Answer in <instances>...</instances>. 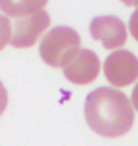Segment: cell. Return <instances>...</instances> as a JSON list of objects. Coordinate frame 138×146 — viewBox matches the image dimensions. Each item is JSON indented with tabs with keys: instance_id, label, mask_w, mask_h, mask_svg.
<instances>
[{
	"instance_id": "8",
	"label": "cell",
	"mask_w": 138,
	"mask_h": 146,
	"mask_svg": "<svg viewBox=\"0 0 138 146\" xmlns=\"http://www.w3.org/2000/svg\"><path fill=\"white\" fill-rule=\"evenodd\" d=\"M9 40H11V22L6 15H0V49H4Z\"/></svg>"
},
{
	"instance_id": "2",
	"label": "cell",
	"mask_w": 138,
	"mask_h": 146,
	"mask_svg": "<svg viewBox=\"0 0 138 146\" xmlns=\"http://www.w3.org/2000/svg\"><path fill=\"white\" fill-rule=\"evenodd\" d=\"M80 35L69 26H57L40 40V57L53 68H62L66 58L80 48Z\"/></svg>"
},
{
	"instance_id": "7",
	"label": "cell",
	"mask_w": 138,
	"mask_h": 146,
	"mask_svg": "<svg viewBox=\"0 0 138 146\" xmlns=\"http://www.w3.org/2000/svg\"><path fill=\"white\" fill-rule=\"evenodd\" d=\"M47 0H0V11L7 18H22L31 13L42 11Z\"/></svg>"
},
{
	"instance_id": "9",
	"label": "cell",
	"mask_w": 138,
	"mask_h": 146,
	"mask_svg": "<svg viewBox=\"0 0 138 146\" xmlns=\"http://www.w3.org/2000/svg\"><path fill=\"white\" fill-rule=\"evenodd\" d=\"M129 31H131V35L138 40V7H136V11L133 13L131 18H129Z\"/></svg>"
},
{
	"instance_id": "6",
	"label": "cell",
	"mask_w": 138,
	"mask_h": 146,
	"mask_svg": "<svg viewBox=\"0 0 138 146\" xmlns=\"http://www.w3.org/2000/svg\"><path fill=\"white\" fill-rule=\"evenodd\" d=\"M89 33L95 40H100V44L107 49H116L127 40L126 24L114 15H102L93 18L89 24Z\"/></svg>"
},
{
	"instance_id": "3",
	"label": "cell",
	"mask_w": 138,
	"mask_h": 146,
	"mask_svg": "<svg viewBox=\"0 0 138 146\" xmlns=\"http://www.w3.org/2000/svg\"><path fill=\"white\" fill-rule=\"evenodd\" d=\"M104 75L109 80V84L116 88L135 84L138 79V57L127 49H116L105 58Z\"/></svg>"
},
{
	"instance_id": "5",
	"label": "cell",
	"mask_w": 138,
	"mask_h": 146,
	"mask_svg": "<svg viewBox=\"0 0 138 146\" xmlns=\"http://www.w3.org/2000/svg\"><path fill=\"white\" fill-rule=\"evenodd\" d=\"M51 24L47 11H36L31 13L27 17H22L13 24V33L9 44L15 48H31L36 44V38H40V35Z\"/></svg>"
},
{
	"instance_id": "11",
	"label": "cell",
	"mask_w": 138,
	"mask_h": 146,
	"mask_svg": "<svg viewBox=\"0 0 138 146\" xmlns=\"http://www.w3.org/2000/svg\"><path fill=\"white\" fill-rule=\"evenodd\" d=\"M131 104L138 110V84H135V88H133V93H131Z\"/></svg>"
},
{
	"instance_id": "1",
	"label": "cell",
	"mask_w": 138,
	"mask_h": 146,
	"mask_svg": "<svg viewBox=\"0 0 138 146\" xmlns=\"http://www.w3.org/2000/svg\"><path fill=\"white\" fill-rule=\"evenodd\" d=\"M84 115L89 128L102 137H122L135 122L129 99L122 91L105 86L96 88L87 95Z\"/></svg>"
},
{
	"instance_id": "4",
	"label": "cell",
	"mask_w": 138,
	"mask_h": 146,
	"mask_svg": "<svg viewBox=\"0 0 138 146\" xmlns=\"http://www.w3.org/2000/svg\"><path fill=\"white\" fill-rule=\"evenodd\" d=\"M62 71L73 84H89L100 73V58L91 49L78 48L66 58V62L62 64Z\"/></svg>"
},
{
	"instance_id": "12",
	"label": "cell",
	"mask_w": 138,
	"mask_h": 146,
	"mask_svg": "<svg viewBox=\"0 0 138 146\" xmlns=\"http://www.w3.org/2000/svg\"><path fill=\"white\" fill-rule=\"evenodd\" d=\"M120 2H124L126 6H136L138 7V0H120Z\"/></svg>"
},
{
	"instance_id": "10",
	"label": "cell",
	"mask_w": 138,
	"mask_h": 146,
	"mask_svg": "<svg viewBox=\"0 0 138 146\" xmlns=\"http://www.w3.org/2000/svg\"><path fill=\"white\" fill-rule=\"evenodd\" d=\"M6 108H7V90H6V86L0 82V115L6 111Z\"/></svg>"
}]
</instances>
